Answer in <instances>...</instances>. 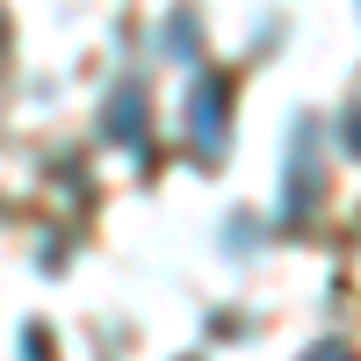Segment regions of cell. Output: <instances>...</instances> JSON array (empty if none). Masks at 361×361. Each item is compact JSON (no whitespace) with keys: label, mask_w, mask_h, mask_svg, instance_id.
<instances>
[{"label":"cell","mask_w":361,"mask_h":361,"mask_svg":"<svg viewBox=\"0 0 361 361\" xmlns=\"http://www.w3.org/2000/svg\"><path fill=\"white\" fill-rule=\"evenodd\" d=\"M137 130H145V94H137V87H116V102H109V137H116V145H137Z\"/></svg>","instance_id":"2"},{"label":"cell","mask_w":361,"mask_h":361,"mask_svg":"<svg viewBox=\"0 0 361 361\" xmlns=\"http://www.w3.org/2000/svg\"><path fill=\"white\" fill-rule=\"evenodd\" d=\"M0 58H8V15H0Z\"/></svg>","instance_id":"5"},{"label":"cell","mask_w":361,"mask_h":361,"mask_svg":"<svg viewBox=\"0 0 361 361\" xmlns=\"http://www.w3.org/2000/svg\"><path fill=\"white\" fill-rule=\"evenodd\" d=\"M347 145H354V152H361V116H354V123H347Z\"/></svg>","instance_id":"3"},{"label":"cell","mask_w":361,"mask_h":361,"mask_svg":"<svg viewBox=\"0 0 361 361\" xmlns=\"http://www.w3.org/2000/svg\"><path fill=\"white\" fill-rule=\"evenodd\" d=\"M224 109H231V87L224 80H195V94H188V137H195L202 159L224 152Z\"/></svg>","instance_id":"1"},{"label":"cell","mask_w":361,"mask_h":361,"mask_svg":"<svg viewBox=\"0 0 361 361\" xmlns=\"http://www.w3.org/2000/svg\"><path fill=\"white\" fill-rule=\"evenodd\" d=\"M311 361H347V354H340V347H318V354H311Z\"/></svg>","instance_id":"4"}]
</instances>
